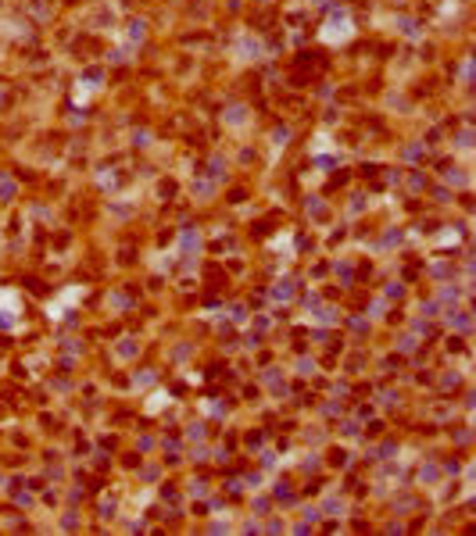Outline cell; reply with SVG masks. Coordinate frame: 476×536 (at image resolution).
Here are the masks:
<instances>
[{"label": "cell", "instance_id": "obj_5", "mask_svg": "<svg viewBox=\"0 0 476 536\" xmlns=\"http://www.w3.org/2000/svg\"><path fill=\"white\" fill-rule=\"evenodd\" d=\"M101 90V76L93 72V76H86V79H79L76 83V90H72V100L79 104V108H86L90 100H93V93Z\"/></svg>", "mask_w": 476, "mask_h": 536}, {"label": "cell", "instance_id": "obj_4", "mask_svg": "<svg viewBox=\"0 0 476 536\" xmlns=\"http://www.w3.org/2000/svg\"><path fill=\"white\" fill-rule=\"evenodd\" d=\"M233 58L236 61H262L265 58V47H262V40H255V36H236V43H233Z\"/></svg>", "mask_w": 476, "mask_h": 536}, {"label": "cell", "instance_id": "obj_2", "mask_svg": "<svg viewBox=\"0 0 476 536\" xmlns=\"http://www.w3.org/2000/svg\"><path fill=\"white\" fill-rule=\"evenodd\" d=\"M22 326V297L11 287H0V333H15Z\"/></svg>", "mask_w": 476, "mask_h": 536}, {"label": "cell", "instance_id": "obj_17", "mask_svg": "<svg viewBox=\"0 0 476 536\" xmlns=\"http://www.w3.org/2000/svg\"><path fill=\"white\" fill-rule=\"evenodd\" d=\"M312 4H323V0H312Z\"/></svg>", "mask_w": 476, "mask_h": 536}, {"label": "cell", "instance_id": "obj_9", "mask_svg": "<svg viewBox=\"0 0 476 536\" xmlns=\"http://www.w3.org/2000/svg\"><path fill=\"white\" fill-rule=\"evenodd\" d=\"M333 150H337V147L330 143V136H326V133H319V136H315V143H312V154H333Z\"/></svg>", "mask_w": 476, "mask_h": 536}, {"label": "cell", "instance_id": "obj_8", "mask_svg": "<svg viewBox=\"0 0 476 536\" xmlns=\"http://www.w3.org/2000/svg\"><path fill=\"white\" fill-rule=\"evenodd\" d=\"M340 315L333 311V308H319V315H308V322H319V326H333Z\"/></svg>", "mask_w": 476, "mask_h": 536}, {"label": "cell", "instance_id": "obj_1", "mask_svg": "<svg viewBox=\"0 0 476 536\" xmlns=\"http://www.w3.org/2000/svg\"><path fill=\"white\" fill-rule=\"evenodd\" d=\"M319 40H323L326 47H344V43H351V40H355V19H351V11H348V8L330 11L326 22H323V29H319Z\"/></svg>", "mask_w": 476, "mask_h": 536}, {"label": "cell", "instance_id": "obj_7", "mask_svg": "<svg viewBox=\"0 0 476 536\" xmlns=\"http://www.w3.org/2000/svg\"><path fill=\"white\" fill-rule=\"evenodd\" d=\"M244 115H248V111H244V108H240V104H236V108H229V111H226V115H222V122H226V125H233V129H236V125H244Z\"/></svg>", "mask_w": 476, "mask_h": 536}, {"label": "cell", "instance_id": "obj_6", "mask_svg": "<svg viewBox=\"0 0 476 536\" xmlns=\"http://www.w3.org/2000/svg\"><path fill=\"white\" fill-rule=\"evenodd\" d=\"M168 401H172V397H168V393H161V390H158V393H151V401H147V404H143V411H147V415H158V411H161V408H165V404H168Z\"/></svg>", "mask_w": 476, "mask_h": 536}, {"label": "cell", "instance_id": "obj_13", "mask_svg": "<svg viewBox=\"0 0 476 536\" xmlns=\"http://www.w3.org/2000/svg\"><path fill=\"white\" fill-rule=\"evenodd\" d=\"M133 354V340H122V347H118V358H129Z\"/></svg>", "mask_w": 476, "mask_h": 536}, {"label": "cell", "instance_id": "obj_11", "mask_svg": "<svg viewBox=\"0 0 476 536\" xmlns=\"http://www.w3.org/2000/svg\"><path fill=\"white\" fill-rule=\"evenodd\" d=\"M190 493H193V497H208V486H204V483H190Z\"/></svg>", "mask_w": 476, "mask_h": 536}, {"label": "cell", "instance_id": "obj_15", "mask_svg": "<svg viewBox=\"0 0 476 536\" xmlns=\"http://www.w3.org/2000/svg\"><path fill=\"white\" fill-rule=\"evenodd\" d=\"M298 368H301V376H312V372H315V365H312V361H298Z\"/></svg>", "mask_w": 476, "mask_h": 536}, {"label": "cell", "instance_id": "obj_12", "mask_svg": "<svg viewBox=\"0 0 476 536\" xmlns=\"http://www.w3.org/2000/svg\"><path fill=\"white\" fill-rule=\"evenodd\" d=\"M455 329H469V315H465V311H458V319H455Z\"/></svg>", "mask_w": 476, "mask_h": 536}, {"label": "cell", "instance_id": "obj_16", "mask_svg": "<svg viewBox=\"0 0 476 536\" xmlns=\"http://www.w3.org/2000/svg\"><path fill=\"white\" fill-rule=\"evenodd\" d=\"M151 383H154V372H143V376L136 379V386H151Z\"/></svg>", "mask_w": 476, "mask_h": 536}, {"label": "cell", "instance_id": "obj_10", "mask_svg": "<svg viewBox=\"0 0 476 536\" xmlns=\"http://www.w3.org/2000/svg\"><path fill=\"white\" fill-rule=\"evenodd\" d=\"M276 301H290V283H287V279L276 287Z\"/></svg>", "mask_w": 476, "mask_h": 536}, {"label": "cell", "instance_id": "obj_3", "mask_svg": "<svg viewBox=\"0 0 476 536\" xmlns=\"http://www.w3.org/2000/svg\"><path fill=\"white\" fill-rule=\"evenodd\" d=\"M83 297H86V287H65L54 301H47V308H44V311H47V319H51V322H58V319H65V311H69V308H76Z\"/></svg>", "mask_w": 476, "mask_h": 536}, {"label": "cell", "instance_id": "obj_14", "mask_svg": "<svg viewBox=\"0 0 476 536\" xmlns=\"http://www.w3.org/2000/svg\"><path fill=\"white\" fill-rule=\"evenodd\" d=\"M419 479H426V483H433V479H437V468H433V465H430V468H422V472H419Z\"/></svg>", "mask_w": 476, "mask_h": 536}]
</instances>
